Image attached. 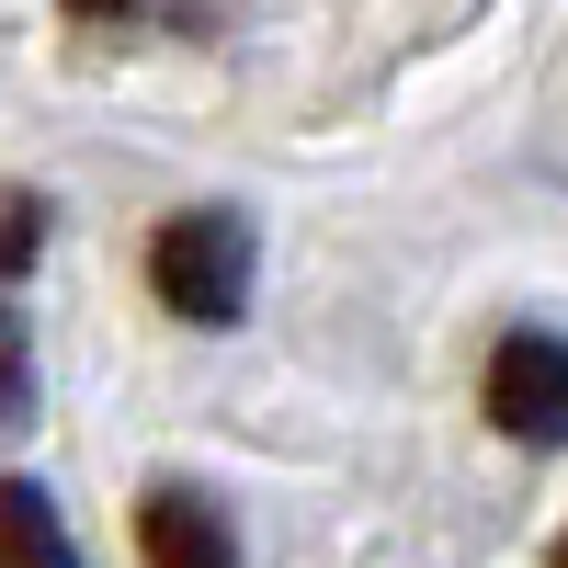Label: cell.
<instances>
[{
    "mask_svg": "<svg viewBox=\"0 0 568 568\" xmlns=\"http://www.w3.org/2000/svg\"><path fill=\"white\" fill-rule=\"evenodd\" d=\"M149 284H160V307L171 318H194V329H227L251 307V227L227 216V205H194V216H171L160 240H149Z\"/></svg>",
    "mask_w": 568,
    "mask_h": 568,
    "instance_id": "6da1fadb",
    "label": "cell"
},
{
    "mask_svg": "<svg viewBox=\"0 0 568 568\" xmlns=\"http://www.w3.org/2000/svg\"><path fill=\"white\" fill-rule=\"evenodd\" d=\"M489 420L511 444H568V342L557 329H511L489 353Z\"/></svg>",
    "mask_w": 568,
    "mask_h": 568,
    "instance_id": "7a4b0ae2",
    "label": "cell"
},
{
    "mask_svg": "<svg viewBox=\"0 0 568 568\" xmlns=\"http://www.w3.org/2000/svg\"><path fill=\"white\" fill-rule=\"evenodd\" d=\"M136 546H149V568H240L227 511L194 500V489H149V500H136Z\"/></svg>",
    "mask_w": 568,
    "mask_h": 568,
    "instance_id": "3957f363",
    "label": "cell"
},
{
    "mask_svg": "<svg viewBox=\"0 0 568 568\" xmlns=\"http://www.w3.org/2000/svg\"><path fill=\"white\" fill-rule=\"evenodd\" d=\"M0 568H80L58 500H45L34 478H0Z\"/></svg>",
    "mask_w": 568,
    "mask_h": 568,
    "instance_id": "277c9868",
    "label": "cell"
},
{
    "mask_svg": "<svg viewBox=\"0 0 568 568\" xmlns=\"http://www.w3.org/2000/svg\"><path fill=\"white\" fill-rule=\"evenodd\" d=\"M23 398H34V353H23L12 307H0V433H12V420H23Z\"/></svg>",
    "mask_w": 568,
    "mask_h": 568,
    "instance_id": "5b68a950",
    "label": "cell"
},
{
    "mask_svg": "<svg viewBox=\"0 0 568 568\" xmlns=\"http://www.w3.org/2000/svg\"><path fill=\"white\" fill-rule=\"evenodd\" d=\"M34 240H45V205H34V194H0V273H23Z\"/></svg>",
    "mask_w": 568,
    "mask_h": 568,
    "instance_id": "8992f818",
    "label": "cell"
},
{
    "mask_svg": "<svg viewBox=\"0 0 568 568\" xmlns=\"http://www.w3.org/2000/svg\"><path fill=\"white\" fill-rule=\"evenodd\" d=\"M557 568H568V546H557Z\"/></svg>",
    "mask_w": 568,
    "mask_h": 568,
    "instance_id": "52a82bcc",
    "label": "cell"
}]
</instances>
